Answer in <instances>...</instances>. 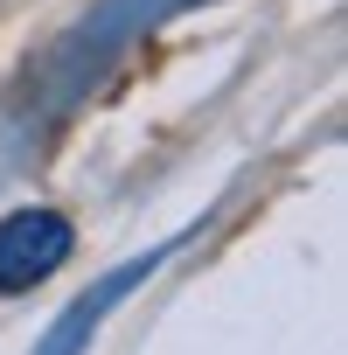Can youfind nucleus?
I'll list each match as a JSON object with an SVG mask.
<instances>
[{"mask_svg": "<svg viewBox=\"0 0 348 355\" xmlns=\"http://www.w3.org/2000/svg\"><path fill=\"white\" fill-rule=\"evenodd\" d=\"M160 258H167V244H153L146 258H125L119 272H105V279H98V286H91V293H84V300H77V306H70L49 334H42V348H35V355H84V341L112 320V306H119V300H125V293H132V286H139Z\"/></svg>", "mask_w": 348, "mask_h": 355, "instance_id": "f03ea898", "label": "nucleus"}, {"mask_svg": "<svg viewBox=\"0 0 348 355\" xmlns=\"http://www.w3.org/2000/svg\"><path fill=\"white\" fill-rule=\"evenodd\" d=\"M70 251H77V230H70L63 209H15L0 223V300L35 293L42 279H56Z\"/></svg>", "mask_w": 348, "mask_h": 355, "instance_id": "f257e3e1", "label": "nucleus"}, {"mask_svg": "<svg viewBox=\"0 0 348 355\" xmlns=\"http://www.w3.org/2000/svg\"><path fill=\"white\" fill-rule=\"evenodd\" d=\"M167 8H174V0H105V8H98V15L70 35V42H63L56 70H77L84 56H91V70H98V63H105V56H112L132 28H146V21H153V15H167Z\"/></svg>", "mask_w": 348, "mask_h": 355, "instance_id": "7ed1b4c3", "label": "nucleus"}]
</instances>
